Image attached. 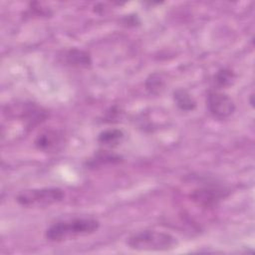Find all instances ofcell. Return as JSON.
Wrapping results in <instances>:
<instances>
[{
  "mask_svg": "<svg viewBox=\"0 0 255 255\" xmlns=\"http://www.w3.org/2000/svg\"><path fill=\"white\" fill-rule=\"evenodd\" d=\"M100 227V222L93 217H76L59 220L45 231V237L51 242H62L77 237L90 235Z\"/></svg>",
  "mask_w": 255,
  "mask_h": 255,
  "instance_id": "1",
  "label": "cell"
},
{
  "mask_svg": "<svg viewBox=\"0 0 255 255\" xmlns=\"http://www.w3.org/2000/svg\"><path fill=\"white\" fill-rule=\"evenodd\" d=\"M177 244V239L171 234L153 229L135 232L127 239V245L136 251H168Z\"/></svg>",
  "mask_w": 255,
  "mask_h": 255,
  "instance_id": "2",
  "label": "cell"
},
{
  "mask_svg": "<svg viewBox=\"0 0 255 255\" xmlns=\"http://www.w3.org/2000/svg\"><path fill=\"white\" fill-rule=\"evenodd\" d=\"M64 196V191L58 187L32 188L19 192L16 201L27 208H45L62 201Z\"/></svg>",
  "mask_w": 255,
  "mask_h": 255,
  "instance_id": "3",
  "label": "cell"
},
{
  "mask_svg": "<svg viewBox=\"0 0 255 255\" xmlns=\"http://www.w3.org/2000/svg\"><path fill=\"white\" fill-rule=\"evenodd\" d=\"M206 106L209 113L218 120L228 119L235 112L233 100L219 90H211L206 98Z\"/></svg>",
  "mask_w": 255,
  "mask_h": 255,
  "instance_id": "4",
  "label": "cell"
},
{
  "mask_svg": "<svg viewBox=\"0 0 255 255\" xmlns=\"http://www.w3.org/2000/svg\"><path fill=\"white\" fill-rule=\"evenodd\" d=\"M226 190L224 187L213 184H206L202 187L196 188L191 197L194 201L204 207L216 205L222 198H224Z\"/></svg>",
  "mask_w": 255,
  "mask_h": 255,
  "instance_id": "5",
  "label": "cell"
},
{
  "mask_svg": "<svg viewBox=\"0 0 255 255\" xmlns=\"http://www.w3.org/2000/svg\"><path fill=\"white\" fill-rule=\"evenodd\" d=\"M65 135L58 129H47L37 135L35 146L44 152H55L64 146Z\"/></svg>",
  "mask_w": 255,
  "mask_h": 255,
  "instance_id": "6",
  "label": "cell"
},
{
  "mask_svg": "<svg viewBox=\"0 0 255 255\" xmlns=\"http://www.w3.org/2000/svg\"><path fill=\"white\" fill-rule=\"evenodd\" d=\"M63 60L67 65L75 68H89L92 65V59L89 53L78 48L65 51Z\"/></svg>",
  "mask_w": 255,
  "mask_h": 255,
  "instance_id": "7",
  "label": "cell"
},
{
  "mask_svg": "<svg viewBox=\"0 0 255 255\" xmlns=\"http://www.w3.org/2000/svg\"><path fill=\"white\" fill-rule=\"evenodd\" d=\"M173 101L177 108L183 112H191L196 108V102L184 89H177L173 92Z\"/></svg>",
  "mask_w": 255,
  "mask_h": 255,
  "instance_id": "8",
  "label": "cell"
},
{
  "mask_svg": "<svg viewBox=\"0 0 255 255\" xmlns=\"http://www.w3.org/2000/svg\"><path fill=\"white\" fill-rule=\"evenodd\" d=\"M124 137L123 130L119 128H109L103 130L99 136L98 140L100 143L108 146H114L121 142V140Z\"/></svg>",
  "mask_w": 255,
  "mask_h": 255,
  "instance_id": "9",
  "label": "cell"
},
{
  "mask_svg": "<svg viewBox=\"0 0 255 255\" xmlns=\"http://www.w3.org/2000/svg\"><path fill=\"white\" fill-rule=\"evenodd\" d=\"M235 81V74L232 70L228 68L220 69L215 75H214V84L217 87V89L227 88L231 86Z\"/></svg>",
  "mask_w": 255,
  "mask_h": 255,
  "instance_id": "10",
  "label": "cell"
},
{
  "mask_svg": "<svg viewBox=\"0 0 255 255\" xmlns=\"http://www.w3.org/2000/svg\"><path fill=\"white\" fill-rule=\"evenodd\" d=\"M163 87L164 81L157 73L150 75L145 82V88L150 94H159L163 90Z\"/></svg>",
  "mask_w": 255,
  "mask_h": 255,
  "instance_id": "11",
  "label": "cell"
},
{
  "mask_svg": "<svg viewBox=\"0 0 255 255\" xmlns=\"http://www.w3.org/2000/svg\"><path fill=\"white\" fill-rule=\"evenodd\" d=\"M122 157L119 154L114 152H109L108 150H102L95 155V158L92 160L93 163H116L120 162Z\"/></svg>",
  "mask_w": 255,
  "mask_h": 255,
  "instance_id": "12",
  "label": "cell"
}]
</instances>
